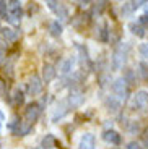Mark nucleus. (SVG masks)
Masks as SVG:
<instances>
[{
    "instance_id": "f257e3e1",
    "label": "nucleus",
    "mask_w": 148,
    "mask_h": 149,
    "mask_svg": "<svg viewBox=\"0 0 148 149\" xmlns=\"http://www.w3.org/2000/svg\"><path fill=\"white\" fill-rule=\"evenodd\" d=\"M129 50H130L129 44H121L114 50V55H112V68L114 70H119V68L124 67V63H125V60H127V55H129Z\"/></svg>"
},
{
    "instance_id": "f03ea898",
    "label": "nucleus",
    "mask_w": 148,
    "mask_h": 149,
    "mask_svg": "<svg viewBox=\"0 0 148 149\" xmlns=\"http://www.w3.org/2000/svg\"><path fill=\"white\" fill-rule=\"evenodd\" d=\"M148 107V91H137L130 99L132 110H145Z\"/></svg>"
},
{
    "instance_id": "7ed1b4c3",
    "label": "nucleus",
    "mask_w": 148,
    "mask_h": 149,
    "mask_svg": "<svg viewBox=\"0 0 148 149\" xmlns=\"http://www.w3.org/2000/svg\"><path fill=\"white\" fill-rule=\"evenodd\" d=\"M112 91H114L116 97L119 101H127L129 99V84L124 78H117L114 83H112Z\"/></svg>"
},
{
    "instance_id": "20e7f679",
    "label": "nucleus",
    "mask_w": 148,
    "mask_h": 149,
    "mask_svg": "<svg viewBox=\"0 0 148 149\" xmlns=\"http://www.w3.org/2000/svg\"><path fill=\"white\" fill-rule=\"evenodd\" d=\"M41 113H42V105L37 104V102H31V104H28L25 109V118H26V122L31 123V125L39 120Z\"/></svg>"
},
{
    "instance_id": "39448f33",
    "label": "nucleus",
    "mask_w": 148,
    "mask_h": 149,
    "mask_svg": "<svg viewBox=\"0 0 148 149\" xmlns=\"http://www.w3.org/2000/svg\"><path fill=\"white\" fill-rule=\"evenodd\" d=\"M42 79L39 74H31L30 79H28V93L31 96H37V94H41L42 91Z\"/></svg>"
},
{
    "instance_id": "423d86ee",
    "label": "nucleus",
    "mask_w": 148,
    "mask_h": 149,
    "mask_svg": "<svg viewBox=\"0 0 148 149\" xmlns=\"http://www.w3.org/2000/svg\"><path fill=\"white\" fill-rule=\"evenodd\" d=\"M78 149H96V138L93 133H85L78 141Z\"/></svg>"
},
{
    "instance_id": "0eeeda50",
    "label": "nucleus",
    "mask_w": 148,
    "mask_h": 149,
    "mask_svg": "<svg viewBox=\"0 0 148 149\" xmlns=\"http://www.w3.org/2000/svg\"><path fill=\"white\" fill-rule=\"evenodd\" d=\"M47 7L51 8L54 13H56L59 18H67L68 16V11H67V7L60 2H54V0H49L47 2Z\"/></svg>"
},
{
    "instance_id": "6e6552de",
    "label": "nucleus",
    "mask_w": 148,
    "mask_h": 149,
    "mask_svg": "<svg viewBox=\"0 0 148 149\" xmlns=\"http://www.w3.org/2000/svg\"><path fill=\"white\" fill-rule=\"evenodd\" d=\"M56 76H57V71H56V67H54V65H51V63L42 65V78H41L42 81L51 83V81L56 79Z\"/></svg>"
},
{
    "instance_id": "1a4fd4ad",
    "label": "nucleus",
    "mask_w": 148,
    "mask_h": 149,
    "mask_svg": "<svg viewBox=\"0 0 148 149\" xmlns=\"http://www.w3.org/2000/svg\"><path fill=\"white\" fill-rule=\"evenodd\" d=\"M67 104H68V107H78V105H82L83 101H85V96H83V93H80V91H73V93H70V96L65 99Z\"/></svg>"
},
{
    "instance_id": "9d476101",
    "label": "nucleus",
    "mask_w": 148,
    "mask_h": 149,
    "mask_svg": "<svg viewBox=\"0 0 148 149\" xmlns=\"http://www.w3.org/2000/svg\"><path fill=\"white\" fill-rule=\"evenodd\" d=\"M68 110H70V107H68V104H67V101H60L59 105H57V109L54 110V115H52V122H57V120L63 118V117L68 113Z\"/></svg>"
},
{
    "instance_id": "9b49d317",
    "label": "nucleus",
    "mask_w": 148,
    "mask_h": 149,
    "mask_svg": "<svg viewBox=\"0 0 148 149\" xmlns=\"http://www.w3.org/2000/svg\"><path fill=\"white\" fill-rule=\"evenodd\" d=\"M33 130V125L28 122H21L20 120L18 123H16V127L13 128V133L16 134V136H26V134H30V131Z\"/></svg>"
},
{
    "instance_id": "f8f14e48",
    "label": "nucleus",
    "mask_w": 148,
    "mask_h": 149,
    "mask_svg": "<svg viewBox=\"0 0 148 149\" xmlns=\"http://www.w3.org/2000/svg\"><path fill=\"white\" fill-rule=\"evenodd\" d=\"M103 139L106 143H109V144H114V146L121 144V134L116 130H106L103 133Z\"/></svg>"
},
{
    "instance_id": "ddd939ff",
    "label": "nucleus",
    "mask_w": 148,
    "mask_h": 149,
    "mask_svg": "<svg viewBox=\"0 0 148 149\" xmlns=\"http://www.w3.org/2000/svg\"><path fill=\"white\" fill-rule=\"evenodd\" d=\"M56 144H57V141H56V138H54L52 134H46L44 138H42V141H41V148L42 149H54Z\"/></svg>"
},
{
    "instance_id": "4468645a",
    "label": "nucleus",
    "mask_w": 148,
    "mask_h": 149,
    "mask_svg": "<svg viewBox=\"0 0 148 149\" xmlns=\"http://www.w3.org/2000/svg\"><path fill=\"white\" fill-rule=\"evenodd\" d=\"M2 34H4V39L7 42H15L18 39V33L15 29H11V28H5L2 29Z\"/></svg>"
},
{
    "instance_id": "2eb2a0df",
    "label": "nucleus",
    "mask_w": 148,
    "mask_h": 149,
    "mask_svg": "<svg viewBox=\"0 0 148 149\" xmlns=\"http://www.w3.org/2000/svg\"><path fill=\"white\" fill-rule=\"evenodd\" d=\"M62 31H63V28L59 21H52L51 24H49V33H51V36L59 37V36H62Z\"/></svg>"
},
{
    "instance_id": "dca6fc26",
    "label": "nucleus",
    "mask_w": 148,
    "mask_h": 149,
    "mask_svg": "<svg viewBox=\"0 0 148 149\" xmlns=\"http://www.w3.org/2000/svg\"><path fill=\"white\" fill-rule=\"evenodd\" d=\"M73 67H75V57H68L67 60H63L62 67H60V71H62L63 74H67L73 70Z\"/></svg>"
},
{
    "instance_id": "f3484780",
    "label": "nucleus",
    "mask_w": 148,
    "mask_h": 149,
    "mask_svg": "<svg viewBox=\"0 0 148 149\" xmlns=\"http://www.w3.org/2000/svg\"><path fill=\"white\" fill-rule=\"evenodd\" d=\"M106 105H107V110L117 112L119 107H121V101H119L117 97L111 96V97H107V99H106Z\"/></svg>"
},
{
    "instance_id": "a211bd4d",
    "label": "nucleus",
    "mask_w": 148,
    "mask_h": 149,
    "mask_svg": "<svg viewBox=\"0 0 148 149\" xmlns=\"http://www.w3.org/2000/svg\"><path fill=\"white\" fill-rule=\"evenodd\" d=\"M11 102H13V105H16V107H20V105L25 104V94H23V91L15 89V93H13V96H11Z\"/></svg>"
},
{
    "instance_id": "6ab92c4d",
    "label": "nucleus",
    "mask_w": 148,
    "mask_h": 149,
    "mask_svg": "<svg viewBox=\"0 0 148 149\" xmlns=\"http://www.w3.org/2000/svg\"><path fill=\"white\" fill-rule=\"evenodd\" d=\"M130 31H132V34H135V36H138V37H143L145 34V28L142 26V24H138V23H130Z\"/></svg>"
},
{
    "instance_id": "aec40b11",
    "label": "nucleus",
    "mask_w": 148,
    "mask_h": 149,
    "mask_svg": "<svg viewBox=\"0 0 148 149\" xmlns=\"http://www.w3.org/2000/svg\"><path fill=\"white\" fill-rule=\"evenodd\" d=\"M137 68H138V76H140L143 81H148V65L145 63V62H140V63L137 65Z\"/></svg>"
},
{
    "instance_id": "412c9836",
    "label": "nucleus",
    "mask_w": 148,
    "mask_h": 149,
    "mask_svg": "<svg viewBox=\"0 0 148 149\" xmlns=\"http://www.w3.org/2000/svg\"><path fill=\"white\" fill-rule=\"evenodd\" d=\"M122 78L127 81V84H133V83H135V79H137V76H135L133 70H127V71H125V74H124Z\"/></svg>"
},
{
    "instance_id": "4be33fe9",
    "label": "nucleus",
    "mask_w": 148,
    "mask_h": 149,
    "mask_svg": "<svg viewBox=\"0 0 148 149\" xmlns=\"http://www.w3.org/2000/svg\"><path fill=\"white\" fill-rule=\"evenodd\" d=\"M0 18L4 19L8 18V3L4 2V0H0Z\"/></svg>"
},
{
    "instance_id": "5701e85b",
    "label": "nucleus",
    "mask_w": 148,
    "mask_h": 149,
    "mask_svg": "<svg viewBox=\"0 0 148 149\" xmlns=\"http://www.w3.org/2000/svg\"><path fill=\"white\" fill-rule=\"evenodd\" d=\"M86 18H88L86 15H77L73 19H72V24H73V26H77V28L80 26V24H83V23L86 24V21H88Z\"/></svg>"
},
{
    "instance_id": "b1692460",
    "label": "nucleus",
    "mask_w": 148,
    "mask_h": 149,
    "mask_svg": "<svg viewBox=\"0 0 148 149\" xmlns=\"http://www.w3.org/2000/svg\"><path fill=\"white\" fill-rule=\"evenodd\" d=\"M138 52H140V55L143 57V58H148V44H140Z\"/></svg>"
},
{
    "instance_id": "393cba45",
    "label": "nucleus",
    "mask_w": 148,
    "mask_h": 149,
    "mask_svg": "<svg viewBox=\"0 0 148 149\" xmlns=\"http://www.w3.org/2000/svg\"><path fill=\"white\" fill-rule=\"evenodd\" d=\"M106 2H98V3H94V7H93V10H94V13H101V11L106 8Z\"/></svg>"
},
{
    "instance_id": "a878e982",
    "label": "nucleus",
    "mask_w": 148,
    "mask_h": 149,
    "mask_svg": "<svg viewBox=\"0 0 148 149\" xmlns=\"http://www.w3.org/2000/svg\"><path fill=\"white\" fill-rule=\"evenodd\" d=\"M130 10H137V8H140L142 5H147V2H143V0H138V2H130Z\"/></svg>"
},
{
    "instance_id": "bb28decb",
    "label": "nucleus",
    "mask_w": 148,
    "mask_h": 149,
    "mask_svg": "<svg viewBox=\"0 0 148 149\" xmlns=\"http://www.w3.org/2000/svg\"><path fill=\"white\" fill-rule=\"evenodd\" d=\"M7 94V83L0 78V96H5Z\"/></svg>"
},
{
    "instance_id": "cd10ccee",
    "label": "nucleus",
    "mask_w": 148,
    "mask_h": 149,
    "mask_svg": "<svg viewBox=\"0 0 148 149\" xmlns=\"http://www.w3.org/2000/svg\"><path fill=\"white\" fill-rule=\"evenodd\" d=\"M7 60V49H0V65Z\"/></svg>"
},
{
    "instance_id": "c85d7f7f",
    "label": "nucleus",
    "mask_w": 148,
    "mask_h": 149,
    "mask_svg": "<svg viewBox=\"0 0 148 149\" xmlns=\"http://www.w3.org/2000/svg\"><path fill=\"white\" fill-rule=\"evenodd\" d=\"M138 24H142V26L147 24V26H148V15H142L140 19H138Z\"/></svg>"
},
{
    "instance_id": "c756f323",
    "label": "nucleus",
    "mask_w": 148,
    "mask_h": 149,
    "mask_svg": "<svg viewBox=\"0 0 148 149\" xmlns=\"http://www.w3.org/2000/svg\"><path fill=\"white\" fill-rule=\"evenodd\" d=\"M127 149H142V148H140V146H138L135 141H132V143H129V146H127Z\"/></svg>"
},
{
    "instance_id": "7c9ffc66",
    "label": "nucleus",
    "mask_w": 148,
    "mask_h": 149,
    "mask_svg": "<svg viewBox=\"0 0 148 149\" xmlns=\"http://www.w3.org/2000/svg\"><path fill=\"white\" fill-rule=\"evenodd\" d=\"M143 143H145V146L148 148V130L145 131V134H143Z\"/></svg>"
},
{
    "instance_id": "2f4dec72",
    "label": "nucleus",
    "mask_w": 148,
    "mask_h": 149,
    "mask_svg": "<svg viewBox=\"0 0 148 149\" xmlns=\"http://www.w3.org/2000/svg\"><path fill=\"white\" fill-rule=\"evenodd\" d=\"M0 120H4V113L2 112H0Z\"/></svg>"
},
{
    "instance_id": "473e14b6",
    "label": "nucleus",
    "mask_w": 148,
    "mask_h": 149,
    "mask_svg": "<svg viewBox=\"0 0 148 149\" xmlns=\"http://www.w3.org/2000/svg\"><path fill=\"white\" fill-rule=\"evenodd\" d=\"M145 15H148V7H147V13H145Z\"/></svg>"
},
{
    "instance_id": "72a5a7b5",
    "label": "nucleus",
    "mask_w": 148,
    "mask_h": 149,
    "mask_svg": "<svg viewBox=\"0 0 148 149\" xmlns=\"http://www.w3.org/2000/svg\"><path fill=\"white\" fill-rule=\"evenodd\" d=\"M0 33H2V24H0Z\"/></svg>"
},
{
    "instance_id": "f704fd0d",
    "label": "nucleus",
    "mask_w": 148,
    "mask_h": 149,
    "mask_svg": "<svg viewBox=\"0 0 148 149\" xmlns=\"http://www.w3.org/2000/svg\"><path fill=\"white\" fill-rule=\"evenodd\" d=\"M0 149H2V141H0Z\"/></svg>"
}]
</instances>
